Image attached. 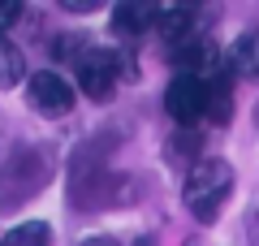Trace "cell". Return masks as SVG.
<instances>
[{"mask_svg": "<svg viewBox=\"0 0 259 246\" xmlns=\"http://www.w3.org/2000/svg\"><path fill=\"white\" fill-rule=\"evenodd\" d=\"M48 182H52V147H39V143L18 147L9 160L0 164V212L22 208Z\"/></svg>", "mask_w": 259, "mask_h": 246, "instance_id": "obj_1", "label": "cell"}, {"mask_svg": "<svg viewBox=\"0 0 259 246\" xmlns=\"http://www.w3.org/2000/svg\"><path fill=\"white\" fill-rule=\"evenodd\" d=\"M229 194H233V169L221 155H203V160L186 173L182 203H186V212H190L199 225H212V220L221 216V208H225Z\"/></svg>", "mask_w": 259, "mask_h": 246, "instance_id": "obj_2", "label": "cell"}, {"mask_svg": "<svg viewBox=\"0 0 259 246\" xmlns=\"http://www.w3.org/2000/svg\"><path fill=\"white\" fill-rule=\"evenodd\" d=\"M117 78H134V61L130 52H112V48H87L78 56V87H82L91 100H112L117 91Z\"/></svg>", "mask_w": 259, "mask_h": 246, "instance_id": "obj_3", "label": "cell"}, {"mask_svg": "<svg viewBox=\"0 0 259 246\" xmlns=\"http://www.w3.org/2000/svg\"><path fill=\"white\" fill-rule=\"evenodd\" d=\"M26 104L44 117H65V112L74 108V87L52 69H39L26 78Z\"/></svg>", "mask_w": 259, "mask_h": 246, "instance_id": "obj_4", "label": "cell"}, {"mask_svg": "<svg viewBox=\"0 0 259 246\" xmlns=\"http://www.w3.org/2000/svg\"><path fill=\"white\" fill-rule=\"evenodd\" d=\"M164 112L177 121V130H190L203 117V82L190 78V73H177L164 87Z\"/></svg>", "mask_w": 259, "mask_h": 246, "instance_id": "obj_5", "label": "cell"}, {"mask_svg": "<svg viewBox=\"0 0 259 246\" xmlns=\"http://www.w3.org/2000/svg\"><path fill=\"white\" fill-rule=\"evenodd\" d=\"M233 78L225 69H216L212 78H203V117L212 121V126H229L233 117Z\"/></svg>", "mask_w": 259, "mask_h": 246, "instance_id": "obj_6", "label": "cell"}, {"mask_svg": "<svg viewBox=\"0 0 259 246\" xmlns=\"http://www.w3.org/2000/svg\"><path fill=\"white\" fill-rule=\"evenodd\" d=\"M225 73H229V78L259 82V30H246V35L233 39L229 56H225Z\"/></svg>", "mask_w": 259, "mask_h": 246, "instance_id": "obj_7", "label": "cell"}, {"mask_svg": "<svg viewBox=\"0 0 259 246\" xmlns=\"http://www.w3.org/2000/svg\"><path fill=\"white\" fill-rule=\"evenodd\" d=\"M156 30H160V39L168 44V52L182 48V44H190V39H194V9H190V5L160 9V13H156Z\"/></svg>", "mask_w": 259, "mask_h": 246, "instance_id": "obj_8", "label": "cell"}, {"mask_svg": "<svg viewBox=\"0 0 259 246\" xmlns=\"http://www.w3.org/2000/svg\"><path fill=\"white\" fill-rule=\"evenodd\" d=\"M156 5H143V0H125V5H117L112 9V26H117V35H125V39H134V35H143V30H151L156 26Z\"/></svg>", "mask_w": 259, "mask_h": 246, "instance_id": "obj_9", "label": "cell"}, {"mask_svg": "<svg viewBox=\"0 0 259 246\" xmlns=\"http://www.w3.org/2000/svg\"><path fill=\"white\" fill-rule=\"evenodd\" d=\"M164 160L182 164V169H194V164L203 160V134H199V130H177V134H168Z\"/></svg>", "mask_w": 259, "mask_h": 246, "instance_id": "obj_10", "label": "cell"}, {"mask_svg": "<svg viewBox=\"0 0 259 246\" xmlns=\"http://www.w3.org/2000/svg\"><path fill=\"white\" fill-rule=\"evenodd\" d=\"M22 78H26V56H22V48L0 30V91L18 87Z\"/></svg>", "mask_w": 259, "mask_h": 246, "instance_id": "obj_11", "label": "cell"}, {"mask_svg": "<svg viewBox=\"0 0 259 246\" xmlns=\"http://www.w3.org/2000/svg\"><path fill=\"white\" fill-rule=\"evenodd\" d=\"M0 246H52V229L44 220H26V225L9 229V233L0 237Z\"/></svg>", "mask_w": 259, "mask_h": 246, "instance_id": "obj_12", "label": "cell"}, {"mask_svg": "<svg viewBox=\"0 0 259 246\" xmlns=\"http://www.w3.org/2000/svg\"><path fill=\"white\" fill-rule=\"evenodd\" d=\"M87 48H91L87 39H78V35H61L52 52H56V61H69V65H78V56H82Z\"/></svg>", "mask_w": 259, "mask_h": 246, "instance_id": "obj_13", "label": "cell"}, {"mask_svg": "<svg viewBox=\"0 0 259 246\" xmlns=\"http://www.w3.org/2000/svg\"><path fill=\"white\" fill-rule=\"evenodd\" d=\"M18 18H22V5H18V0H0V30L13 26Z\"/></svg>", "mask_w": 259, "mask_h": 246, "instance_id": "obj_14", "label": "cell"}, {"mask_svg": "<svg viewBox=\"0 0 259 246\" xmlns=\"http://www.w3.org/2000/svg\"><path fill=\"white\" fill-rule=\"evenodd\" d=\"M246 237H250V246H259V194H255V203L246 212Z\"/></svg>", "mask_w": 259, "mask_h": 246, "instance_id": "obj_15", "label": "cell"}, {"mask_svg": "<svg viewBox=\"0 0 259 246\" xmlns=\"http://www.w3.org/2000/svg\"><path fill=\"white\" fill-rule=\"evenodd\" d=\"M95 0H65V13H91Z\"/></svg>", "mask_w": 259, "mask_h": 246, "instance_id": "obj_16", "label": "cell"}, {"mask_svg": "<svg viewBox=\"0 0 259 246\" xmlns=\"http://www.w3.org/2000/svg\"><path fill=\"white\" fill-rule=\"evenodd\" d=\"M82 246H121V242H117V237H87Z\"/></svg>", "mask_w": 259, "mask_h": 246, "instance_id": "obj_17", "label": "cell"}, {"mask_svg": "<svg viewBox=\"0 0 259 246\" xmlns=\"http://www.w3.org/2000/svg\"><path fill=\"white\" fill-rule=\"evenodd\" d=\"M139 246H156V242H151V237H147V242H139Z\"/></svg>", "mask_w": 259, "mask_h": 246, "instance_id": "obj_18", "label": "cell"}, {"mask_svg": "<svg viewBox=\"0 0 259 246\" xmlns=\"http://www.w3.org/2000/svg\"><path fill=\"white\" fill-rule=\"evenodd\" d=\"M186 246H199V242H186Z\"/></svg>", "mask_w": 259, "mask_h": 246, "instance_id": "obj_19", "label": "cell"}]
</instances>
